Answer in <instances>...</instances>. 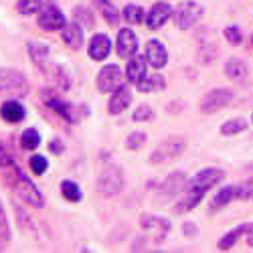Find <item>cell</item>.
<instances>
[{"label": "cell", "instance_id": "9", "mask_svg": "<svg viewBox=\"0 0 253 253\" xmlns=\"http://www.w3.org/2000/svg\"><path fill=\"white\" fill-rule=\"evenodd\" d=\"M223 170L219 168H205L201 170L199 174H195L191 180H186V186L188 188H201V191H209V188H213L215 184H219L223 180Z\"/></svg>", "mask_w": 253, "mask_h": 253}, {"label": "cell", "instance_id": "18", "mask_svg": "<svg viewBox=\"0 0 253 253\" xmlns=\"http://www.w3.org/2000/svg\"><path fill=\"white\" fill-rule=\"evenodd\" d=\"M207 191H201V188H188L184 186L182 191V199L176 203V213H184V211H193L205 197Z\"/></svg>", "mask_w": 253, "mask_h": 253}, {"label": "cell", "instance_id": "34", "mask_svg": "<svg viewBox=\"0 0 253 253\" xmlns=\"http://www.w3.org/2000/svg\"><path fill=\"white\" fill-rule=\"evenodd\" d=\"M75 20L83 29H93V16L85 6H77L75 8Z\"/></svg>", "mask_w": 253, "mask_h": 253}, {"label": "cell", "instance_id": "19", "mask_svg": "<svg viewBox=\"0 0 253 253\" xmlns=\"http://www.w3.org/2000/svg\"><path fill=\"white\" fill-rule=\"evenodd\" d=\"M25 116H27L25 108L18 101H14V99H8V101H4L2 105H0V118H2L4 122H8V124L23 122Z\"/></svg>", "mask_w": 253, "mask_h": 253}, {"label": "cell", "instance_id": "5", "mask_svg": "<svg viewBox=\"0 0 253 253\" xmlns=\"http://www.w3.org/2000/svg\"><path fill=\"white\" fill-rule=\"evenodd\" d=\"M231 101H233V93H231V89H225V87L211 89L201 99V112L203 114H215V112L223 110L225 105H229Z\"/></svg>", "mask_w": 253, "mask_h": 253}, {"label": "cell", "instance_id": "22", "mask_svg": "<svg viewBox=\"0 0 253 253\" xmlns=\"http://www.w3.org/2000/svg\"><path fill=\"white\" fill-rule=\"evenodd\" d=\"M29 55L33 59V63L39 67V69H43L47 67L49 63H51V51H49V45L45 43H29Z\"/></svg>", "mask_w": 253, "mask_h": 253}, {"label": "cell", "instance_id": "36", "mask_svg": "<svg viewBox=\"0 0 253 253\" xmlns=\"http://www.w3.org/2000/svg\"><path fill=\"white\" fill-rule=\"evenodd\" d=\"M144 142H146V134L144 132H132L128 138H126V148L128 150H138V148L144 146Z\"/></svg>", "mask_w": 253, "mask_h": 253}, {"label": "cell", "instance_id": "37", "mask_svg": "<svg viewBox=\"0 0 253 253\" xmlns=\"http://www.w3.org/2000/svg\"><path fill=\"white\" fill-rule=\"evenodd\" d=\"M16 160H14V154L10 152V148L6 144H0V168H8V166H12Z\"/></svg>", "mask_w": 253, "mask_h": 253}, {"label": "cell", "instance_id": "14", "mask_svg": "<svg viewBox=\"0 0 253 253\" xmlns=\"http://www.w3.org/2000/svg\"><path fill=\"white\" fill-rule=\"evenodd\" d=\"M146 61L150 63L154 69H162L168 61V53H166V47L160 43V41L152 39L146 43Z\"/></svg>", "mask_w": 253, "mask_h": 253}, {"label": "cell", "instance_id": "44", "mask_svg": "<svg viewBox=\"0 0 253 253\" xmlns=\"http://www.w3.org/2000/svg\"><path fill=\"white\" fill-rule=\"evenodd\" d=\"M6 243H8V239H6V237H4L2 233H0V251L4 249V245H6Z\"/></svg>", "mask_w": 253, "mask_h": 253}, {"label": "cell", "instance_id": "10", "mask_svg": "<svg viewBox=\"0 0 253 253\" xmlns=\"http://www.w3.org/2000/svg\"><path fill=\"white\" fill-rule=\"evenodd\" d=\"M41 99H43V103L47 105V108H51L55 114H59L63 120H67V122H75V116H73V108L67 103V101H63L55 91L51 89H45L43 93H41Z\"/></svg>", "mask_w": 253, "mask_h": 253}, {"label": "cell", "instance_id": "29", "mask_svg": "<svg viewBox=\"0 0 253 253\" xmlns=\"http://www.w3.org/2000/svg\"><path fill=\"white\" fill-rule=\"evenodd\" d=\"M41 144V136L35 128H27L23 134H20V146H23L25 150H37Z\"/></svg>", "mask_w": 253, "mask_h": 253}, {"label": "cell", "instance_id": "27", "mask_svg": "<svg viewBox=\"0 0 253 253\" xmlns=\"http://www.w3.org/2000/svg\"><path fill=\"white\" fill-rule=\"evenodd\" d=\"M61 195H63V199L69 201V203H79L81 197H83L79 184L73 182V180H63L61 182Z\"/></svg>", "mask_w": 253, "mask_h": 253}, {"label": "cell", "instance_id": "23", "mask_svg": "<svg viewBox=\"0 0 253 253\" xmlns=\"http://www.w3.org/2000/svg\"><path fill=\"white\" fill-rule=\"evenodd\" d=\"M140 225H142L146 231H154V233H158L160 237L170 231V221H166V219H162V217H154V215H144V217L140 219Z\"/></svg>", "mask_w": 253, "mask_h": 253}, {"label": "cell", "instance_id": "2", "mask_svg": "<svg viewBox=\"0 0 253 253\" xmlns=\"http://www.w3.org/2000/svg\"><path fill=\"white\" fill-rule=\"evenodd\" d=\"M29 89H31L29 81L20 71L0 67V93L23 97V95H29Z\"/></svg>", "mask_w": 253, "mask_h": 253}, {"label": "cell", "instance_id": "33", "mask_svg": "<svg viewBox=\"0 0 253 253\" xmlns=\"http://www.w3.org/2000/svg\"><path fill=\"white\" fill-rule=\"evenodd\" d=\"M41 6H43V0H18V10L25 16L37 14L41 10Z\"/></svg>", "mask_w": 253, "mask_h": 253}, {"label": "cell", "instance_id": "6", "mask_svg": "<svg viewBox=\"0 0 253 253\" xmlns=\"http://www.w3.org/2000/svg\"><path fill=\"white\" fill-rule=\"evenodd\" d=\"M186 150V144L182 138L178 136H172V138H168L164 142L158 144V148L152 152V162H164V160H172L176 156H180L182 152Z\"/></svg>", "mask_w": 253, "mask_h": 253}, {"label": "cell", "instance_id": "41", "mask_svg": "<svg viewBox=\"0 0 253 253\" xmlns=\"http://www.w3.org/2000/svg\"><path fill=\"white\" fill-rule=\"evenodd\" d=\"M0 233H2V235L10 241V227H8V221H6V215H4L2 203H0Z\"/></svg>", "mask_w": 253, "mask_h": 253}, {"label": "cell", "instance_id": "13", "mask_svg": "<svg viewBox=\"0 0 253 253\" xmlns=\"http://www.w3.org/2000/svg\"><path fill=\"white\" fill-rule=\"evenodd\" d=\"M130 103H132V91H130L128 85H124L122 83L118 89H114V93L110 97V103H108V110H110L112 116H118V114H122L126 108H128Z\"/></svg>", "mask_w": 253, "mask_h": 253}, {"label": "cell", "instance_id": "25", "mask_svg": "<svg viewBox=\"0 0 253 253\" xmlns=\"http://www.w3.org/2000/svg\"><path fill=\"white\" fill-rule=\"evenodd\" d=\"M164 85H166V81H164L162 75H146L136 87H138L140 91H144V93H152V91L164 89Z\"/></svg>", "mask_w": 253, "mask_h": 253}, {"label": "cell", "instance_id": "35", "mask_svg": "<svg viewBox=\"0 0 253 253\" xmlns=\"http://www.w3.org/2000/svg\"><path fill=\"white\" fill-rule=\"evenodd\" d=\"M29 166H31V170H33L35 174H45V172H47V168H49V162H47L45 156L35 154V156H31Z\"/></svg>", "mask_w": 253, "mask_h": 253}, {"label": "cell", "instance_id": "31", "mask_svg": "<svg viewBox=\"0 0 253 253\" xmlns=\"http://www.w3.org/2000/svg\"><path fill=\"white\" fill-rule=\"evenodd\" d=\"M225 73H227V77H231V79H241V77H245L247 67H245L243 61L231 59V61L227 63V67H225Z\"/></svg>", "mask_w": 253, "mask_h": 253}, {"label": "cell", "instance_id": "8", "mask_svg": "<svg viewBox=\"0 0 253 253\" xmlns=\"http://www.w3.org/2000/svg\"><path fill=\"white\" fill-rule=\"evenodd\" d=\"M201 16H203V6L197 2H182L174 12L178 29H191Z\"/></svg>", "mask_w": 253, "mask_h": 253}, {"label": "cell", "instance_id": "30", "mask_svg": "<svg viewBox=\"0 0 253 253\" xmlns=\"http://www.w3.org/2000/svg\"><path fill=\"white\" fill-rule=\"evenodd\" d=\"M247 227H249V223H245V225H239L237 229H233V231H229V233L219 241V249H229V247H233L235 245V241L243 235V233H247Z\"/></svg>", "mask_w": 253, "mask_h": 253}, {"label": "cell", "instance_id": "3", "mask_svg": "<svg viewBox=\"0 0 253 253\" xmlns=\"http://www.w3.org/2000/svg\"><path fill=\"white\" fill-rule=\"evenodd\" d=\"M124 188V172L120 166H108L97 178V193L103 197H116Z\"/></svg>", "mask_w": 253, "mask_h": 253}, {"label": "cell", "instance_id": "17", "mask_svg": "<svg viewBox=\"0 0 253 253\" xmlns=\"http://www.w3.org/2000/svg\"><path fill=\"white\" fill-rule=\"evenodd\" d=\"M61 39L65 41V45L71 49H79L83 45V27L73 20V23H67L61 29Z\"/></svg>", "mask_w": 253, "mask_h": 253}, {"label": "cell", "instance_id": "11", "mask_svg": "<svg viewBox=\"0 0 253 253\" xmlns=\"http://www.w3.org/2000/svg\"><path fill=\"white\" fill-rule=\"evenodd\" d=\"M116 49H118V55L124 57V59H130L136 55L138 51V37L132 29H122L118 33V39H116Z\"/></svg>", "mask_w": 253, "mask_h": 253}, {"label": "cell", "instance_id": "40", "mask_svg": "<svg viewBox=\"0 0 253 253\" xmlns=\"http://www.w3.org/2000/svg\"><path fill=\"white\" fill-rule=\"evenodd\" d=\"M225 39L229 41L231 45H239L241 41H243V37H241V31H239L237 27H227V29H225Z\"/></svg>", "mask_w": 253, "mask_h": 253}, {"label": "cell", "instance_id": "16", "mask_svg": "<svg viewBox=\"0 0 253 253\" xmlns=\"http://www.w3.org/2000/svg\"><path fill=\"white\" fill-rule=\"evenodd\" d=\"M43 73H47L51 79H53V83L57 85V89H61V91H67L69 87H71V75L67 73V69H63L61 65H55V63L51 61L47 67H43L41 69Z\"/></svg>", "mask_w": 253, "mask_h": 253}, {"label": "cell", "instance_id": "15", "mask_svg": "<svg viewBox=\"0 0 253 253\" xmlns=\"http://www.w3.org/2000/svg\"><path fill=\"white\" fill-rule=\"evenodd\" d=\"M112 51V41L108 39V35H93L89 41V57L93 61H103Z\"/></svg>", "mask_w": 253, "mask_h": 253}, {"label": "cell", "instance_id": "1", "mask_svg": "<svg viewBox=\"0 0 253 253\" xmlns=\"http://www.w3.org/2000/svg\"><path fill=\"white\" fill-rule=\"evenodd\" d=\"M4 178H6V184L20 197V201H25L27 205H31L35 209H43L45 207L43 193H41L37 188V184L23 170H20V166L16 162L12 166L4 168Z\"/></svg>", "mask_w": 253, "mask_h": 253}, {"label": "cell", "instance_id": "24", "mask_svg": "<svg viewBox=\"0 0 253 253\" xmlns=\"http://www.w3.org/2000/svg\"><path fill=\"white\" fill-rule=\"evenodd\" d=\"M235 197H239V186H235V184H229V186L221 188V191H219V193L213 197V201H211V209L217 211V209H221V207L229 205V203L233 201Z\"/></svg>", "mask_w": 253, "mask_h": 253}, {"label": "cell", "instance_id": "26", "mask_svg": "<svg viewBox=\"0 0 253 253\" xmlns=\"http://www.w3.org/2000/svg\"><path fill=\"white\" fill-rule=\"evenodd\" d=\"M97 6L101 10V16L108 20V25H112V27L120 25V10L114 4H110L108 0H97Z\"/></svg>", "mask_w": 253, "mask_h": 253}, {"label": "cell", "instance_id": "7", "mask_svg": "<svg viewBox=\"0 0 253 253\" xmlns=\"http://www.w3.org/2000/svg\"><path fill=\"white\" fill-rule=\"evenodd\" d=\"M122 83H124V75H122V69L118 65H105L97 73V89L103 93H110V91L118 89Z\"/></svg>", "mask_w": 253, "mask_h": 253}, {"label": "cell", "instance_id": "12", "mask_svg": "<svg viewBox=\"0 0 253 253\" xmlns=\"http://www.w3.org/2000/svg\"><path fill=\"white\" fill-rule=\"evenodd\" d=\"M172 6L168 4V2H156L152 8H150V12H148V16H146V25H148V29H152V31H158L168 18L172 16Z\"/></svg>", "mask_w": 253, "mask_h": 253}, {"label": "cell", "instance_id": "32", "mask_svg": "<svg viewBox=\"0 0 253 253\" xmlns=\"http://www.w3.org/2000/svg\"><path fill=\"white\" fill-rule=\"evenodd\" d=\"M124 18L128 20L130 25H140L142 20H144V10H142V6H138V4H128L124 8Z\"/></svg>", "mask_w": 253, "mask_h": 253}, {"label": "cell", "instance_id": "42", "mask_svg": "<svg viewBox=\"0 0 253 253\" xmlns=\"http://www.w3.org/2000/svg\"><path fill=\"white\" fill-rule=\"evenodd\" d=\"M63 148H65V146H63V142H61V140H53V142L49 144V150H51L53 154H61V152H63Z\"/></svg>", "mask_w": 253, "mask_h": 253}, {"label": "cell", "instance_id": "20", "mask_svg": "<svg viewBox=\"0 0 253 253\" xmlns=\"http://www.w3.org/2000/svg\"><path fill=\"white\" fill-rule=\"evenodd\" d=\"M146 57H140V55H134L130 57L128 61V67H126V77H128L130 83H134V85H138V83L146 77Z\"/></svg>", "mask_w": 253, "mask_h": 253}, {"label": "cell", "instance_id": "28", "mask_svg": "<svg viewBox=\"0 0 253 253\" xmlns=\"http://www.w3.org/2000/svg\"><path fill=\"white\" fill-rule=\"evenodd\" d=\"M243 130H247V122H245L243 118L227 120V122L221 126V134H223V136H235V134H241Z\"/></svg>", "mask_w": 253, "mask_h": 253}, {"label": "cell", "instance_id": "39", "mask_svg": "<svg viewBox=\"0 0 253 253\" xmlns=\"http://www.w3.org/2000/svg\"><path fill=\"white\" fill-rule=\"evenodd\" d=\"M239 199H243V201H253V176L247 178V180L239 186Z\"/></svg>", "mask_w": 253, "mask_h": 253}, {"label": "cell", "instance_id": "43", "mask_svg": "<svg viewBox=\"0 0 253 253\" xmlns=\"http://www.w3.org/2000/svg\"><path fill=\"white\" fill-rule=\"evenodd\" d=\"M247 245L253 247V223H249V227H247Z\"/></svg>", "mask_w": 253, "mask_h": 253}, {"label": "cell", "instance_id": "38", "mask_svg": "<svg viewBox=\"0 0 253 253\" xmlns=\"http://www.w3.org/2000/svg\"><path fill=\"white\" fill-rule=\"evenodd\" d=\"M132 118H134L136 122H148V120L154 118V112H152V108H148V105H140V108L134 112Z\"/></svg>", "mask_w": 253, "mask_h": 253}, {"label": "cell", "instance_id": "21", "mask_svg": "<svg viewBox=\"0 0 253 253\" xmlns=\"http://www.w3.org/2000/svg\"><path fill=\"white\" fill-rule=\"evenodd\" d=\"M184 186H186V176H184V172H172L170 176L164 180V184L160 186V193H162V197H172V195L182 193Z\"/></svg>", "mask_w": 253, "mask_h": 253}, {"label": "cell", "instance_id": "4", "mask_svg": "<svg viewBox=\"0 0 253 253\" xmlns=\"http://www.w3.org/2000/svg\"><path fill=\"white\" fill-rule=\"evenodd\" d=\"M37 23L43 31L53 33V31H61L63 27L67 25V20H65V14L61 12V8L57 4L47 2V4L41 6V10L37 12Z\"/></svg>", "mask_w": 253, "mask_h": 253}]
</instances>
